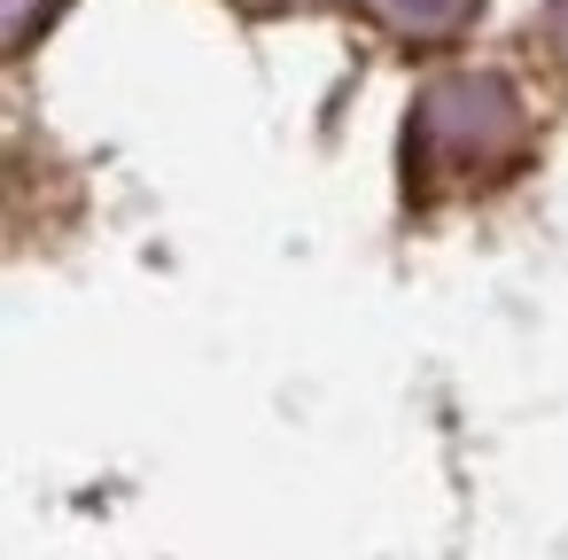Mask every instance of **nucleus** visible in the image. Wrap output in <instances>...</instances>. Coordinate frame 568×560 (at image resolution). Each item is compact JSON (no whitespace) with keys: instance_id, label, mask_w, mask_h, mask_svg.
I'll return each instance as SVG.
<instances>
[{"instance_id":"7ed1b4c3","label":"nucleus","mask_w":568,"mask_h":560,"mask_svg":"<svg viewBox=\"0 0 568 560\" xmlns=\"http://www.w3.org/2000/svg\"><path fill=\"white\" fill-rule=\"evenodd\" d=\"M63 17V0H0V48L9 55H32V40Z\"/></svg>"},{"instance_id":"f257e3e1","label":"nucleus","mask_w":568,"mask_h":560,"mask_svg":"<svg viewBox=\"0 0 568 560\" xmlns=\"http://www.w3.org/2000/svg\"><path fill=\"white\" fill-rule=\"evenodd\" d=\"M529 164V110L514 94V79L498 71H436L413 110H405V141H397V180L405 203H459V195H490Z\"/></svg>"},{"instance_id":"20e7f679","label":"nucleus","mask_w":568,"mask_h":560,"mask_svg":"<svg viewBox=\"0 0 568 560\" xmlns=\"http://www.w3.org/2000/svg\"><path fill=\"white\" fill-rule=\"evenodd\" d=\"M537 40H545V55L568 71V0H545V17H537Z\"/></svg>"},{"instance_id":"39448f33","label":"nucleus","mask_w":568,"mask_h":560,"mask_svg":"<svg viewBox=\"0 0 568 560\" xmlns=\"http://www.w3.org/2000/svg\"><path fill=\"white\" fill-rule=\"evenodd\" d=\"M242 9H304V0H242Z\"/></svg>"},{"instance_id":"f03ea898","label":"nucleus","mask_w":568,"mask_h":560,"mask_svg":"<svg viewBox=\"0 0 568 560\" xmlns=\"http://www.w3.org/2000/svg\"><path fill=\"white\" fill-rule=\"evenodd\" d=\"M366 17L397 40V48H452L475 32L483 0H366Z\"/></svg>"}]
</instances>
